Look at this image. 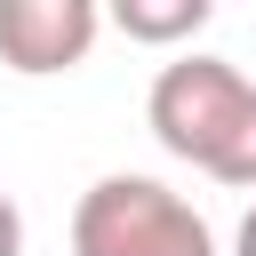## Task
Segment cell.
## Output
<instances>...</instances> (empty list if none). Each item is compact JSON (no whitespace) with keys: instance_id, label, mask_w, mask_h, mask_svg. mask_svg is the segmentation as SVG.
I'll return each instance as SVG.
<instances>
[{"instance_id":"obj_6","label":"cell","mask_w":256,"mask_h":256,"mask_svg":"<svg viewBox=\"0 0 256 256\" xmlns=\"http://www.w3.org/2000/svg\"><path fill=\"white\" fill-rule=\"evenodd\" d=\"M232 256H256V208L240 216V232H232Z\"/></svg>"},{"instance_id":"obj_1","label":"cell","mask_w":256,"mask_h":256,"mask_svg":"<svg viewBox=\"0 0 256 256\" xmlns=\"http://www.w3.org/2000/svg\"><path fill=\"white\" fill-rule=\"evenodd\" d=\"M144 120L160 136V152L192 160L200 176L232 184V192H256V80L224 56H176L160 64L152 96H144Z\"/></svg>"},{"instance_id":"obj_4","label":"cell","mask_w":256,"mask_h":256,"mask_svg":"<svg viewBox=\"0 0 256 256\" xmlns=\"http://www.w3.org/2000/svg\"><path fill=\"white\" fill-rule=\"evenodd\" d=\"M216 16V0H112V24L144 48H176Z\"/></svg>"},{"instance_id":"obj_5","label":"cell","mask_w":256,"mask_h":256,"mask_svg":"<svg viewBox=\"0 0 256 256\" xmlns=\"http://www.w3.org/2000/svg\"><path fill=\"white\" fill-rule=\"evenodd\" d=\"M0 256H24V216H16L8 192H0Z\"/></svg>"},{"instance_id":"obj_2","label":"cell","mask_w":256,"mask_h":256,"mask_svg":"<svg viewBox=\"0 0 256 256\" xmlns=\"http://www.w3.org/2000/svg\"><path fill=\"white\" fill-rule=\"evenodd\" d=\"M72 256H216V232L160 176H96L72 208Z\"/></svg>"},{"instance_id":"obj_3","label":"cell","mask_w":256,"mask_h":256,"mask_svg":"<svg viewBox=\"0 0 256 256\" xmlns=\"http://www.w3.org/2000/svg\"><path fill=\"white\" fill-rule=\"evenodd\" d=\"M96 32H104L96 0H0V64L24 80L88 64Z\"/></svg>"}]
</instances>
